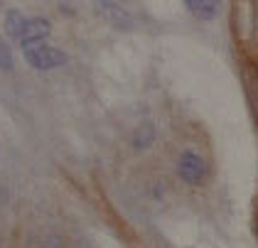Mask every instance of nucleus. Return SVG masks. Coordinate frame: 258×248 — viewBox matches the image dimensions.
Returning <instances> with one entry per match:
<instances>
[{
    "label": "nucleus",
    "mask_w": 258,
    "mask_h": 248,
    "mask_svg": "<svg viewBox=\"0 0 258 248\" xmlns=\"http://www.w3.org/2000/svg\"><path fill=\"white\" fill-rule=\"evenodd\" d=\"M22 54H25V61L40 72H47V69H57L61 64H67V54L52 47V44H44V42H27L22 44Z\"/></svg>",
    "instance_id": "nucleus-1"
},
{
    "label": "nucleus",
    "mask_w": 258,
    "mask_h": 248,
    "mask_svg": "<svg viewBox=\"0 0 258 248\" xmlns=\"http://www.w3.org/2000/svg\"><path fill=\"white\" fill-rule=\"evenodd\" d=\"M177 172H179V177H182V179H184L187 184H192V187H199V184H202V179H204L207 165H204V160H202L197 153L187 150V153H182V157H179Z\"/></svg>",
    "instance_id": "nucleus-2"
},
{
    "label": "nucleus",
    "mask_w": 258,
    "mask_h": 248,
    "mask_svg": "<svg viewBox=\"0 0 258 248\" xmlns=\"http://www.w3.org/2000/svg\"><path fill=\"white\" fill-rule=\"evenodd\" d=\"M52 25L49 20L44 18H27L25 27H22V35H20V44H27V42H40L49 35Z\"/></svg>",
    "instance_id": "nucleus-3"
},
{
    "label": "nucleus",
    "mask_w": 258,
    "mask_h": 248,
    "mask_svg": "<svg viewBox=\"0 0 258 248\" xmlns=\"http://www.w3.org/2000/svg\"><path fill=\"white\" fill-rule=\"evenodd\" d=\"M187 10L192 13V18L197 20H214L221 10V0H184Z\"/></svg>",
    "instance_id": "nucleus-4"
},
{
    "label": "nucleus",
    "mask_w": 258,
    "mask_h": 248,
    "mask_svg": "<svg viewBox=\"0 0 258 248\" xmlns=\"http://www.w3.org/2000/svg\"><path fill=\"white\" fill-rule=\"evenodd\" d=\"M96 5H99V13L108 20L111 25H116V27H125V25H128V15H125V10L118 8L116 3H111V0H99Z\"/></svg>",
    "instance_id": "nucleus-5"
},
{
    "label": "nucleus",
    "mask_w": 258,
    "mask_h": 248,
    "mask_svg": "<svg viewBox=\"0 0 258 248\" xmlns=\"http://www.w3.org/2000/svg\"><path fill=\"white\" fill-rule=\"evenodd\" d=\"M25 22H27V18H25L22 13L10 10V13L5 15V30H8V37H13V39H18V42H20V35H22Z\"/></svg>",
    "instance_id": "nucleus-6"
},
{
    "label": "nucleus",
    "mask_w": 258,
    "mask_h": 248,
    "mask_svg": "<svg viewBox=\"0 0 258 248\" xmlns=\"http://www.w3.org/2000/svg\"><path fill=\"white\" fill-rule=\"evenodd\" d=\"M153 138H155V131H153V126L150 123H143L136 135H133V145L136 148H148L150 143H153Z\"/></svg>",
    "instance_id": "nucleus-7"
},
{
    "label": "nucleus",
    "mask_w": 258,
    "mask_h": 248,
    "mask_svg": "<svg viewBox=\"0 0 258 248\" xmlns=\"http://www.w3.org/2000/svg\"><path fill=\"white\" fill-rule=\"evenodd\" d=\"M0 69H3V72L13 69V52H10V47L3 42V37H0Z\"/></svg>",
    "instance_id": "nucleus-8"
}]
</instances>
